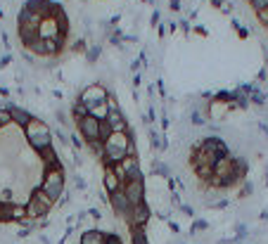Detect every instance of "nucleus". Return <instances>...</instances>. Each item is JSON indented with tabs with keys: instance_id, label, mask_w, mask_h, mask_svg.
I'll list each match as a JSON object with an SVG mask.
<instances>
[{
	"instance_id": "obj_1",
	"label": "nucleus",
	"mask_w": 268,
	"mask_h": 244,
	"mask_svg": "<svg viewBox=\"0 0 268 244\" xmlns=\"http://www.w3.org/2000/svg\"><path fill=\"white\" fill-rule=\"evenodd\" d=\"M24 138H26L29 147H31L36 154L45 152L48 147H52V130H50V126H48L43 119H38V116H33L31 121H29V126L24 128Z\"/></svg>"
},
{
	"instance_id": "obj_2",
	"label": "nucleus",
	"mask_w": 268,
	"mask_h": 244,
	"mask_svg": "<svg viewBox=\"0 0 268 244\" xmlns=\"http://www.w3.org/2000/svg\"><path fill=\"white\" fill-rule=\"evenodd\" d=\"M128 157V135L126 133H112L109 140H105V157L100 159L102 166H114Z\"/></svg>"
},
{
	"instance_id": "obj_3",
	"label": "nucleus",
	"mask_w": 268,
	"mask_h": 244,
	"mask_svg": "<svg viewBox=\"0 0 268 244\" xmlns=\"http://www.w3.org/2000/svg\"><path fill=\"white\" fill-rule=\"evenodd\" d=\"M24 207H26V216H29V218L43 220V218H48V214H50L52 209H55V201H52L50 197L45 195L41 187H33Z\"/></svg>"
},
{
	"instance_id": "obj_4",
	"label": "nucleus",
	"mask_w": 268,
	"mask_h": 244,
	"mask_svg": "<svg viewBox=\"0 0 268 244\" xmlns=\"http://www.w3.org/2000/svg\"><path fill=\"white\" fill-rule=\"evenodd\" d=\"M38 187L43 190L45 195L57 204V199H60V197L64 195V190H67V176H64V171H45Z\"/></svg>"
},
{
	"instance_id": "obj_5",
	"label": "nucleus",
	"mask_w": 268,
	"mask_h": 244,
	"mask_svg": "<svg viewBox=\"0 0 268 244\" xmlns=\"http://www.w3.org/2000/svg\"><path fill=\"white\" fill-rule=\"evenodd\" d=\"M79 100L86 104L88 109H95V107H100V104H105L107 100H109V88H107L105 83H100V81L88 83V86L81 90Z\"/></svg>"
},
{
	"instance_id": "obj_6",
	"label": "nucleus",
	"mask_w": 268,
	"mask_h": 244,
	"mask_svg": "<svg viewBox=\"0 0 268 244\" xmlns=\"http://www.w3.org/2000/svg\"><path fill=\"white\" fill-rule=\"evenodd\" d=\"M76 128H79V135L86 140V145H90V142H95V140H100V119H95L93 114H88L86 119L76 121Z\"/></svg>"
},
{
	"instance_id": "obj_7",
	"label": "nucleus",
	"mask_w": 268,
	"mask_h": 244,
	"mask_svg": "<svg viewBox=\"0 0 268 244\" xmlns=\"http://www.w3.org/2000/svg\"><path fill=\"white\" fill-rule=\"evenodd\" d=\"M152 218V207L147 201H140V204H133L128 216H126V223L131 228H145Z\"/></svg>"
},
{
	"instance_id": "obj_8",
	"label": "nucleus",
	"mask_w": 268,
	"mask_h": 244,
	"mask_svg": "<svg viewBox=\"0 0 268 244\" xmlns=\"http://www.w3.org/2000/svg\"><path fill=\"white\" fill-rule=\"evenodd\" d=\"M124 195L126 199L133 204H140V201H147V187H145V178H136V180H126L124 183Z\"/></svg>"
},
{
	"instance_id": "obj_9",
	"label": "nucleus",
	"mask_w": 268,
	"mask_h": 244,
	"mask_svg": "<svg viewBox=\"0 0 268 244\" xmlns=\"http://www.w3.org/2000/svg\"><path fill=\"white\" fill-rule=\"evenodd\" d=\"M38 159H41V164H43V173L45 171H64V164H62V159H60L55 147H48L45 152L38 154Z\"/></svg>"
},
{
	"instance_id": "obj_10",
	"label": "nucleus",
	"mask_w": 268,
	"mask_h": 244,
	"mask_svg": "<svg viewBox=\"0 0 268 244\" xmlns=\"http://www.w3.org/2000/svg\"><path fill=\"white\" fill-rule=\"evenodd\" d=\"M109 209H112L119 218L126 220V216H128V211H131V201L126 199L124 190H119V192H112V195H109Z\"/></svg>"
},
{
	"instance_id": "obj_11",
	"label": "nucleus",
	"mask_w": 268,
	"mask_h": 244,
	"mask_svg": "<svg viewBox=\"0 0 268 244\" xmlns=\"http://www.w3.org/2000/svg\"><path fill=\"white\" fill-rule=\"evenodd\" d=\"M5 109H10V114H12V123H14V126H19L22 130H24L26 126H29V121L33 119L31 111L24 109V107H19V104H14V102H7Z\"/></svg>"
},
{
	"instance_id": "obj_12",
	"label": "nucleus",
	"mask_w": 268,
	"mask_h": 244,
	"mask_svg": "<svg viewBox=\"0 0 268 244\" xmlns=\"http://www.w3.org/2000/svg\"><path fill=\"white\" fill-rule=\"evenodd\" d=\"M3 214H5V223H22L26 216V207L24 204H17V201H10V204H3Z\"/></svg>"
},
{
	"instance_id": "obj_13",
	"label": "nucleus",
	"mask_w": 268,
	"mask_h": 244,
	"mask_svg": "<svg viewBox=\"0 0 268 244\" xmlns=\"http://www.w3.org/2000/svg\"><path fill=\"white\" fill-rule=\"evenodd\" d=\"M124 168L126 180H136V178H145L143 168H140V157H124V161H119Z\"/></svg>"
},
{
	"instance_id": "obj_14",
	"label": "nucleus",
	"mask_w": 268,
	"mask_h": 244,
	"mask_svg": "<svg viewBox=\"0 0 268 244\" xmlns=\"http://www.w3.org/2000/svg\"><path fill=\"white\" fill-rule=\"evenodd\" d=\"M102 185H105L107 195H112V192H119V190L124 187V183L119 180V176L114 173L112 166H107V168H105V176H102Z\"/></svg>"
},
{
	"instance_id": "obj_15",
	"label": "nucleus",
	"mask_w": 268,
	"mask_h": 244,
	"mask_svg": "<svg viewBox=\"0 0 268 244\" xmlns=\"http://www.w3.org/2000/svg\"><path fill=\"white\" fill-rule=\"evenodd\" d=\"M79 244H105V230H98V228H88L81 232V239Z\"/></svg>"
},
{
	"instance_id": "obj_16",
	"label": "nucleus",
	"mask_w": 268,
	"mask_h": 244,
	"mask_svg": "<svg viewBox=\"0 0 268 244\" xmlns=\"http://www.w3.org/2000/svg\"><path fill=\"white\" fill-rule=\"evenodd\" d=\"M69 114H71V119H74V123H76V121H81V119H86V116L90 114V109H88L81 100L76 98L74 102H71V109H69Z\"/></svg>"
},
{
	"instance_id": "obj_17",
	"label": "nucleus",
	"mask_w": 268,
	"mask_h": 244,
	"mask_svg": "<svg viewBox=\"0 0 268 244\" xmlns=\"http://www.w3.org/2000/svg\"><path fill=\"white\" fill-rule=\"evenodd\" d=\"M152 176H159V178H174V173H171V166L166 164V161H162V159H155L152 161Z\"/></svg>"
},
{
	"instance_id": "obj_18",
	"label": "nucleus",
	"mask_w": 268,
	"mask_h": 244,
	"mask_svg": "<svg viewBox=\"0 0 268 244\" xmlns=\"http://www.w3.org/2000/svg\"><path fill=\"white\" fill-rule=\"evenodd\" d=\"M100 55H102V43H90L86 50V60L90 64H98L100 62Z\"/></svg>"
},
{
	"instance_id": "obj_19",
	"label": "nucleus",
	"mask_w": 268,
	"mask_h": 244,
	"mask_svg": "<svg viewBox=\"0 0 268 244\" xmlns=\"http://www.w3.org/2000/svg\"><path fill=\"white\" fill-rule=\"evenodd\" d=\"M131 244H150L145 228H131Z\"/></svg>"
},
{
	"instance_id": "obj_20",
	"label": "nucleus",
	"mask_w": 268,
	"mask_h": 244,
	"mask_svg": "<svg viewBox=\"0 0 268 244\" xmlns=\"http://www.w3.org/2000/svg\"><path fill=\"white\" fill-rule=\"evenodd\" d=\"M55 116H57V121H60V128H64V130L71 126V121H74V119H69L71 114H69V111H64V109H57Z\"/></svg>"
},
{
	"instance_id": "obj_21",
	"label": "nucleus",
	"mask_w": 268,
	"mask_h": 244,
	"mask_svg": "<svg viewBox=\"0 0 268 244\" xmlns=\"http://www.w3.org/2000/svg\"><path fill=\"white\" fill-rule=\"evenodd\" d=\"M204 230H209V223H206L204 218H197L193 223V228H190V235H202Z\"/></svg>"
},
{
	"instance_id": "obj_22",
	"label": "nucleus",
	"mask_w": 268,
	"mask_h": 244,
	"mask_svg": "<svg viewBox=\"0 0 268 244\" xmlns=\"http://www.w3.org/2000/svg\"><path fill=\"white\" fill-rule=\"evenodd\" d=\"M90 114L102 121V119H107V114H109V104L105 102V104H100V107H95V109H90Z\"/></svg>"
},
{
	"instance_id": "obj_23",
	"label": "nucleus",
	"mask_w": 268,
	"mask_h": 244,
	"mask_svg": "<svg viewBox=\"0 0 268 244\" xmlns=\"http://www.w3.org/2000/svg\"><path fill=\"white\" fill-rule=\"evenodd\" d=\"M105 244H124V239H121V235L114 230L105 232Z\"/></svg>"
},
{
	"instance_id": "obj_24",
	"label": "nucleus",
	"mask_w": 268,
	"mask_h": 244,
	"mask_svg": "<svg viewBox=\"0 0 268 244\" xmlns=\"http://www.w3.org/2000/svg\"><path fill=\"white\" fill-rule=\"evenodd\" d=\"M109 135H112V128H109V123H107V119H102L100 121V140H109Z\"/></svg>"
},
{
	"instance_id": "obj_25",
	"label": "nucleus",
	"mask_w": 268,
	"mask_h": 244,
	"mask_svg": "<svg viewBox=\"0 0 268 244\" xmlns=\"http://www.w3.org/2000/svg\"><path fill=\"white\" fill-rule=\"evenodd\" d=\"M10 123H12L10 109H0V128H5V126H10Z\"/></svg>"
},
{
	"instance_id": "obj_26",
	"label": "nucleus",
	"mask_w": 268,
	"mask_h": 244,
	"mask_svg": "<svg viewBox=\"0 0 268 244\" xmlns=\"http://www.w3.org/2000/svg\"><path fill=\"white\" fill-rule=\"evenodd\" d=\"M252 192H254V185L250 183V180H244L242 187H240V199H244V197H250Z\"/></svg>"
},
{
	"instance_id": "obj_27",
	"label": "nucleus",
	"mask_w": 268,
	"mask_h": 244,
	"mask_svg": "<svg viewBox=\"0 0 268 244\" xmlns=\"http://www.w3.org/2000/svg\"><path fill=\"white\" fill-rule=\"evenodd\" d=\"M250 5L254 7V12H261V10L268 7V0H250Z\"/></svg>"
},
{
	"instance_id": "obj_28",
	"label": "nucleus",
	"mask_w": 268,
	"mask_h": 244,
	"mask_svg": "<svg viewBox=\"0 0 268 244\" xmlns=\"http://www.w3.org/2000/svg\"><path fill=\"white\" fill-rule=\"evenodd\" d=\"M256 17H259V22H261V24L268 29V7H266V10H261V12H256Z\"/></svg>"
},
{
	"instance_id": "obj_29",
	"label": "nucleus",
	"mask_w": 268,
	"mask_h": 244,
	"mask_svg": "<svg viewBox=\"0 0 268 244\" xmlns=\"http://www.w3.org/2000/svg\"><path fill=\"white\" fill-rule=\"evenodd\" d=\"M74 185H76V190H86V187H88L86 180H83L81 176H74Z\"/></svg>"
},
{
	"instance_id": "obj_30",
	"label": "nucleus",
	"mask_w": 268,
	"mask_h": 244,
	"mask_svg": "<svg viewBox=\"0 0 268 244\" xmlns=\"http://www.w3.org/2000/svg\"><path fill=\"white\" fill-rule=\"evenodd\" d=\"M181 211H183V214H185V216H190V218H193V216H195V209L190 207V204H181Z\"/></svg>"
},
{
	"instance_id": "obj_31",
	"label": "nucleus",
	"mask_w": 268,
	"mask_h": 244,
	"mask_svg": "<svg viewBox=\"0 0 268 244\" xmlns=\"http://www.w3.org/2000/svg\"><path fill=\"white\" fill-rule=\"evenodd\" d=\"M79 138H81V135H76V133H71V145H74L76 149H81V147H83V142L79 140Z\"/></svg>"
},
{
	"instance_id": "obj_32",
	"label": "nucleus",
	"mask_w": 268,
	"mask_h": 244,
	"mask_svg": "<svg viewBox=\"0 0 268 244\" xmlns=\"http://www.w3.org/2000/svg\"><path fill=\"white\" fill-rule=\"evenodd\" d=\"M69 199H71V197H69L67 192H64V195L60 197V199H57V204H55V207H67V204H69Z\"/></svg>"
},
{
	"instance_id": "obj_33",
	"label": "nucleus",
	"mask_w": 268,
	"mask_h": 244,
	"mask_svg": "<svg viewBox=\"0 0 268 244\" xmlns=\"http://www.w3.org/2000/svg\"><path fill=\"white\" fill-rule=\"evenodd\" d=\"M133 88H140V83H143V73H133Z\"/></svg>"
},
{
	"instance_id": "obj_34",
	"label": "nucleus",
	"mask_w": 268,
	"mask_h": 244,
	"mask_svg": "<svg viewBox=\"0 0 268 244\" xmlns=\"http://www.w3.org/2000/svg\"><path fill=\"white\" fill-rule=\"evenodd\" d=\"M88 214H90V218H93V220H100L102 218V214H100V209H90V211H88Z\"/></svg>"
},
{
	"instance_id": "obj_35",
	"label": "nucleus",
	"mask_w": 268,
	"mask_h": 244,
	"mask_svg": "<svg viewBox=\"0 0 268 244\" xmlns=\"http://www.w3.org/2000/svg\"><path fill=\"white\" fill-rule=\"evenodd\" d=\"M10 62H12V57H10V55H5V57H3V60H0V67H7Z\"/></svg>"
},
{
	"instance_id": "obj_36",
	"label": "nucleus",
	"mask_w": 268,
	"mask_h": 244,
	"mask_svg": "<svg viewBox=\"0 0 268 244\" xmlns=\"http://www.w3.org/2000/svg\"><path fill=\"white\" fill-rule=\"evenodd\" d=\"M168 228H171V232H181V228H178V223H174V220H168Z\"/></svg>"
},
{
	"instance_id": "obj_37",
	"label": "nucleus",
	"mask_w": 268,
	"mask_h": 244,
	"mask_svg": "<svg viewBox=\"0 0 268 244\" xmlns=\"http://www.w3.org/2000/svg\"><path fill=\"white\" fill-rule=\"evenodd\" d=\"M159 17H162V14H159V10H157V12H152V19H150V22H152V24H157V22H159Z\"/></svg>"
},
{
	"instance_id": "obj_38",
	"label": "nucleus",
	"mask_w": 268,
	"mask_h": 244,
	"mask_svg": "<svg viewBox=\"0 0 268 244\" xmlns=\"http://www.w3.org/2000/svg\"><path fill=\"white\" fill-rule=\"evenodd\" d=\"M0 223H5V214H3V201H0Z\"/></svg>"
},
{
	"instance_id": "obj_39",
	"label": "nucleus",
	"mask_w": 268,
	"mask_h": 244,
	"mask_svg": "<svg viewBox=\"0 0 268 244\" xmlns=\"http://www.w3.org/2000/svg\"><path fill=\"white\" fill-rule=\"evenodd\" d=\"M38 239H41V244H50V239L45 237V235H41V237H38Z\"/></svg>"
},
{
	"instance_id": "obj_40",
	"label": "nucleus",
	"mask_w": 268,
	"mask_h": 244,
	"mask_svg": "<svg viewBox=\"0 0 268 244\" xmlns=\"http://www.w3.org/2000/svg\"><path fill=\"white\" fill-rule=\"evenodd\" d=\"M178 244H185V242H178Z\"/></svg>"
}]
</instances>
